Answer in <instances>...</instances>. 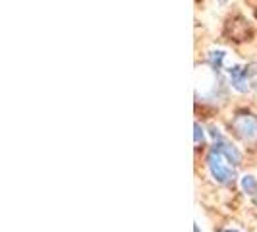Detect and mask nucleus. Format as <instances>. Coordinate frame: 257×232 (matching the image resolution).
Wrapping results in <instances>:
<instances>
[{"mask_svg": "<svg viewBox=\"0 0 257 232\" xmlns=\"http://www.w3.org/2000/svg\"><path fill=\"white\" fill-rule=\"evenodd\" d=\"M207 170H209V174H211V178L220 184V186H228L234 182L236 178V168L230 167L226 161H224V157L217 151V149H209V153H207Z\"/></svg>", "mask_w": 257, "mask_h": 232, "instance_id": "f257e3e1", "label": "nucleus"}, {"mask_svg": "<svg viewBox=\"0 0 257 232\" xmlns=\"http://www.w3.org/2000/svg\"><path fill=\"white\" fill-rule=\"evenodd\" d=\"M219 232H242V230H238V228H234V226H228V228H220Z\"/></svg>", "mask_w": 257, "mask_h": 232, "instance_id": "1a4fd4ad", "label": "nucleus"}, {"mask_svg": "<svg viewBox=\"0 0 257 232\" xmlns=\"http://www.w3.org/2000/svg\"><path fill=\"white\" fill-rule=\"evenodd\" d=\"M240 188H242V192L245 195H251V197H255L257 195V178L253 174H244L242 178H240Z\"/></svg>", "mask_w": 257, "mask_h": 232, "instance_id": "423d86ee", "label": "nucleus"}, {"mask_svg": "<svg viewBox=\"0 0 257 232\" xmlns=\"http://www.w3.org/2000/svg\"><path fill=\"white\" fill-rule=\"evenodd\" d=\"M207 130H209V136L213 138V143L220 142V140H224V138H226V136L222 134V130H220L219 126H215V124H211V126H209Z\"/></svg>", "mask_w": 257, "mask_h": 232, "instance_id": "6e6552de", "label": "nucleus"}, {"mask_svg": "<svg viewBox=\"0 0 257 232\" xmlns=\"http://www.w3.org/2000/svg\"><path fill=\"white\" fill-rule=\"evenodd\" d=\"M230 130L244 143L257 142V116L251 112H236L230 120Z\"/></svg>", "mask_w": 257, "mask_h": 232, "instance_id": "f03ea898", "label": "nucleus"}, {"mask_svg": "<svg viewBox=\"0 0 257 232\" xmlns=\"http://www.w3.org/2000/svg\"><path fill=\"white\" fill-rule=\"evenodd\" d=\"M251 66L244 64H230L226 66V77H228V83L234 91L238 93H247L251 87V76H253V70H249Z\"/></svg>", "mask_w": 257, "mask_h": 232, "instance_id": "7ed1b4c3", "label": "nucleus"}, {"mask_svg": "<svg viewBox=\"0 0 257 232\" xmlns=\"http://www.w3.org/2000/svg\"><path fill=\"white\" fill-rule=\"evenodd\" d=\"M255 87H257V85H255Z\"/></svg>", "mask_w": 257, "mask_h": 232, "instance_id": "f8f14e48", "label": "nucleus"}, {"mask_svg": "<svg viewBox=\"0 0 257 232\" xmlns=\"http://www.w3.org/2000/svg\"><path fill=\"white\" fill-rule=\"evenodd\" d=\"M213 149H217L230 167L238 168L242 165V151H240V147H236L228 138H224V140H220V142H215L213 143Z\"/></svg>", "mask_w": 257, "mask_h": 232, "instance_id": "20e7f679", "label": "nucleus"}, {"mask_svg": "<svg viewBox=\"0 0 257 232\" xmlns=\"http://www.w3.org/2000/svg\"><path fill=\"white\" fill-rule=\"evenodd\" d=\"M255 201H257V195H255Z\"/></svg>", "mask_w": 257, "mask_h": 232, "instance_id": "9b49d317", "label": "nucleus"}, {"mask_svg": "<svg viewBox=\"0 0 257 232\" xmlns=\"http://www.w3.org/2000/svg\"><path fill=\"white\" fill-rule=\"evenodd\" d=\"M226 58H228V54H226V51H222V49H211V51L207 52V62L211 66V70H215V72L224 70Z\"/></svg>", "mask_w": 257, "mask_h": 232, "instance_id": "39448f33", "label": "nucleus"}, {"mask_svg": "<svg viewBox=\"0 0 257 232\" xmlns=\"http://www.w3.org/2000/svg\"><path fill=\"white\" fill-rule=\"evenodd\" d=\"M220 2H228V0H220Z\"/></svg>", "mask_w": 257, "mask_h": 232, "instance_id": "9d476101", "label": "nucleus"}, {"mask_svg": "<svg viewBox=\"0 0 257 232\" xmlns=\"http://www.w3.org/2000/svg\"><path fill=\"white\" fill-rule=\"evenodd\" d=\"M193 142L195 145H205V128L199 122H193Z\"/></svg>", "mask_w": 257, "mask_h": 232, "instance_id": "0eeeda50", "label": "nucleus"}]
</instances>
